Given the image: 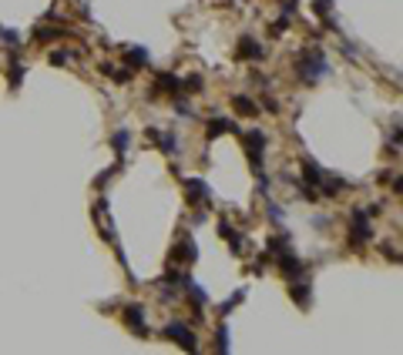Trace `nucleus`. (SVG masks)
<instances>
[{
    "label": "nucleus",
    "mask_w": 403,
    "mask_h": 355,
    "mask_svg": "<svg viewBox=\"0 0 403 355\" xmlns=\"http://www.w3.org/2000/svg\"><path fill=\"white\" fill-rule=\"evenodd\" d=\"M373 235V228H370V215H363L360 208L353 211V245H360V242H366Z\"/></svg>",
    "instance_id": "obj_6"
},
{
    "label": "nucleus",
    "mask_w": 403,
    "mask_h": 355,
    "mask_svg": "<svg viewBox=\"0 0 403 355\" xmlns=\"http://www.w3.org/2000/svg\"><path fill=\"white\" fill-rule=\"evenodd\" d=\"M218 235H222V238H225V242H229L232 248H235V251L242 248V238H239V231H235V228H232L229 221H218Z\"/></svg>",
    "instance_id": "obj_11"
},
{
    "label": "nucleus",
    "mask_w": 403,
    "mask_h": 355,
    "mask_svg": "<svg viewBox=\"0 0 403 355\" xmlns=\"http://www.w3.org/2000/svg\"><path fill=\"white\" fill-rule=\"evenodd\" d=\"M155 141H158V148L165 151V154H175L178 151V137L175 134H155Z\"/></svg>",
    "instance_id": "obj_14"
},
{
    "label": "nucleus",
    "mask_w": 403,
    "mask_h": 355,
    "mask_svg": "<svg viewBox=\"0 0 403 355\" xmlns=\"http://www.w3.org/2000/svg\"><path fill=\"white\" fill-rule=\"evenodd\" d=\"M64 60H67L64 51H54V54H51V64H64Z\"/></svg>",
    "instance_id": "obj_27"
},
{
    "label": "nucleus",
    "mask_w": 403,
    "mask_h": 355,
    "mask_svg": "<svg viewBox=\"0 0 403 355\" xmlns=\"http://www.w3.org/2000/svg\"><path fill=\"white\" fill-rule=\"evenodd\" d=\"M158 91H172V94H178V91H182V81H178L175 74H161V77H158Z\"/></svg>",
    "instance_id": "obj_15"
},
{
    "label": "nucleus",
    "mask_w": 403,
    "mask_h": 355,
    "mask_svg": "<svg viewBox=\"0 0 403 355\" xmlns=\"http://www.w3.org/2000/svg\"><path fill=\"white\" fill-rule=\"evenodd\" d=\"M246 148H249L252 164L259 168V164H262V154H266V134L262 131H249L246 134Z\"/></svg>",
    "instance_id": "obj_4"
},
{
    "label": "nucleus",
    "mask_w": 403,
    "mask_h": 355,
    "mask_svg": "<svg viewBox=\"0 0 403 355\" xmlns=\"http://www.w3.org/2000/svg\"><path fill=\"white\" fill-rule=\"evenodd\" d=\"M323 181H326V178H323ZM340 188H343V181H340V178H329V181H326V194H336Z\"/></svg>",
    "instance_id": "obj_25"
},
{
    "label": "nucleus",
    "mask_w": 403,
    "mask_h": 355,
    "mask_svg": "<svg viewBox=\"0 0 403 355\" xmlns=\"http://www.w3.org/2000/svg\"><path fill=\"white\" fill-rule=\"evenodd\" d=\"M0 37L7 40V44H10V47H20V37H17V34H14V30H7V27H3V30H0Z\"/></svg>",
    "instance_id": "obj_22"
},
{
    "label": "nucleus",
    "mask_w": 403,
    "mask_h": 355,
    "mask_svg": "<svg viewBox=\"0 0 403 355\" xmlns=\"http://www.w3.org/2000/svg\"><path fill=\"white\" fill-rule=\"evenodd\" d=\"M111 144H115V148H118V154H121V151L128 148V131H118L115 137H111Z\"/></svg>",
    "instance_id": "obj_19"
},
{
    "label": "nucleus",
    "mask_w": 403,
    "mask_h": 355,
    "mask_svg": "<svg viewBox=\"0 0 403 355\" xmlns=\"http://www.w3.org/2000/svg\"><path fill=\"white\" fill-rule=\"evenodd\" d=\"M242 299H246V288H239V292H235V295H232V299L222 305V315H229V312H232V308H235V305H239Z\"/></svg>",
    "instance_id": "obj_18"
},
{
    "label": "nucleus",
    "mask_w": 403,
    "mask_h": 355,
    "mask_svg": "<svg viewBox=\"0 0 403 355\" xmlns=\"http://www.w3.org/2000/svg\"><path fill=\"white\" fill-rule=\"evenodd\" d=\"M20 81H24V64H14V67H10V84L17 87Z\"/></svg>",
    "instance_id": "obj_21"
},
{
    "label": "nucleus",
    "mask_w": 403,
    "mask_h": 355,
    "mask_svg": "<svg viewBox=\"0 0 403 355\" xmlns=\"http://www.w3.org/2000/svg\"><path fill=\"white\" fill-rule=\"evenodd\" d=\"M303 174H306L309 185H323V171L316 168V161H309V158L303 161Z\"/></svg>",
    "instance_id": "obj_13"
},
{
    "label": "nucleus",
    "mask_w": 403,
    "mask_h": 355,
    "mask_svg": "<svg viewBox=\"0 0 403 355\" xmlns=\"http://www.w3.org/2000/svg\"><path fill=\"white\" fill-rule=\"evenodd\" d=\"M225 349H229V328L222 325L218 328V352H225Z\"/></svg>",
    "instance_id": "obj_23"
},
{
    "label": "nucleus",
    "mask_w": 403,
    "mask_h": 355,
    "mask_svg": "<svg viewBox=\"0 0 403 355\" xmlns=\"http://www.w3.org/2000/svg\"><path fill=\"white\" fill-rule=\"evenodd\" d=\"M37 40H58V37H64V30H40L37 27V34H34Z\"/></svg>",
    "instance_id": "obj_20"
},
{
    "label": "nucleus",
    "mask_w": 403,
    "mask_h": 355,
    "mask_svg": "<svg viewBox=\"0 0 403 355\" xmlns=\"http://www.w3.org/2000/svg\"><path fill=\"white\" fill-rule=\"evenodd\" d=\"M185 87H188V91H198V87H202V77H188Z\"/></svg>",
    "instance_id": "obj_26"
},
{
    "label": "nucleus",
    "mask_w": 403,
    "mask_h": 355,
    "mask_svg": "<svg viewBox=\"0 0 403 355\" xmlns=\"http://www.w3.org/2000/svg\"><path fill=\"white\" fill-rule=\"evenodd\" d=\"M172 258H175V262H182V265L198 262V248H195V242L188 238V235H185V238H182V242L172 248Z\"/></svg>",
    "instance_id": "obj_5"
},
{
    "label": "nucleus",
    "mask_w": 403,
    "mask_h": 355,
    "mask_svg": "<svg viewBox=\"0 0 403 355\" xmlns=\"http://www.w3.org/2000/svg\"><path fill=\"white\" fill-rule=\"evenodd\" d=\"M279 268L286 272L289 278H299V275H303V262H299L296 255H289V251H279Z\"/></svg>",
    "instance_id": "obj_8"
},
{
    "label": "nucleus",
    "mask_w": 403,
    "mask_h": 355,
    "mask_svg": "<svg viewBox=\"0 0 403 355\" xmlns=\"http://www.w3.org/2000/svg\"><path fill=\"white\" fill-rule=\"evenodd\" d=\"M299 67H303V77H306V81H316V77L326 74V57L319 54V51H312V54H309Z\"/></svg>",
    "instance_id": "obj_2"
},
{
    "label": "nucleus",
    "mask_w": 403,
    "mask_h": 355,
    "mask_svg": "<svg viewBox=\"0 0 403 355\" xmlns=\"http://www.w3.org/2000/svg\"><path fill=\"white\" fill-rule=\"evenodd\" d=\"M312 10H316V14H329V10H333V0H316Z\"/></svg>",
    "instance_id": "obj_24"
},
{
    "label": "nucleus",
    "mask_w": 403,
    "mask_h": 355,
    "mask_svg": "<svg viewBox=\"0 0 403 355\" xmlns=\"http://www.w3.org/2000/svg\"><path fill=\"white\" fill-rule=\"evenodd\" d=\"M124 60H128V67H145V64H148V54H145V51H128Z\"/></svg>",
    "instance_id": "obj_16"
},
{
    "label": "nucleus",
    "mask_w": 403,
    "mask_h": 355,
    "mask_svg": "<svg viewBox=\"0 0 403 355\" xmlns=\"http://www.w3.org/2000/svg\"><path fill=\"white\" fill-rule=\"evenodd\" d=\"M124 322H128V328L134 335H148V322H145V308L141 305H128L124 308Z\"/></svg>",
    "instance_id": "obj_3"
},
{
    "label": "nucleus",
    "mask_w": 403,
    "mask_h": 355,
    "mask_svg": "<svg viewBox=\"0 0 403 355\" xmlns=\"http://www.w3.org/2000/svg\"><path fill=\"white\" fill-rule=\"evenodd\" d=\"M165 338L178 342L185 352H195V349H198V342H195V332L188 328V325H182V322H172V325L165 328Z\"/></svg>",
    "instance_id": "obj_1"
},
{
    "label": "nucleus",
    "mask_w": 403,
    "mask_h": 355,
    "mask_svg": "<svg viewBox=\"0 0 403 355\" xmlns=\"http://www.w3.org/2000/svg\"><path fill=\"white\" fill-rule=\"evenodd\" d=\"M232 108H235V111L242 114V117H255V114H259V108H255V101H249L246 94H239V97H232Z\"/></svg>",
    "instance_id": "obj_10"
},
{
    "label": "nucleus",
    "mask_w": 403,
    "mask_h": 355,
    "mask_svg": "<svg viewBox=\"0 0 403 355\" xmlns=\"http://www.w3.org/2000/svg\"><path fill=\"white\" fill-rule=\"evenodd\" d=\"M292 299L299 301V305H309V285L296 281V285H292Z\"/></svg>",
    "instance_id": "obj_17"
},
{
    "label": "nucleus",
    "mask_w": 403,
    "mask_h": 355,
    "mask_svg": "<svg viewBox=\"0 0 403 355\" xmlns=\"http://www.w3.org/2000/svg\"><path fill=\"white\" fill-rule=\"evenodd\" d=\"M225 131H239L232 121H222V117H212L209 121V137H218V134H225Z\"/></svg>",
    "instance_id": "obj_12"
},
{
    "label": "nucleus",
    "mask_w": 403,
    "mask_h": 355,
    "mask_svg": "<svg viewBox=\"0 0 403 355\" xmlns=\"http://www.w3.org/2000/svg\"><path fill=\"white\" fill-rule=\"evenodd\" d=\"M185 188H188V201H192V205H198V201H209V185H205L202 178H188V181H185Z\"/></svg>",
    "instance_id": "obj_7"
},
{
    "label": "nucleus",
    "mask_w": 403,
    "mask_h": 355,
    "mask_svg": "<svg viewBox=\"0 0 403 355\" xmlns=\"http://www.w3.org/2000/svg\"><path fill=\"white\" fill-rule=\"evenodd\" d=\"M252 57H262V47L252 37H242L239 40V60H252Z\"/></svg>",
    "instance_id": "obj_9"
}]
</instances>
